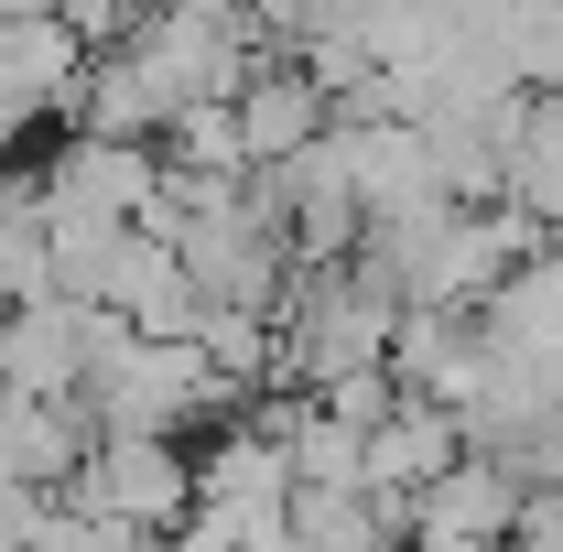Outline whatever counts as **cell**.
Wrapping results in <instances>:
<instances>
[{"label": "cell", "mask_w": 563, "mask_h": 552, "mask_svg": "<svg viewBox=\"0 0 563 552\" xmlns=\"http://www.w3.org/2000/svg\"><path fill=\"white\" fill-rule=\"evenodd\" d=\"M163 163H174V174H228V185H250L261 163H250V131H239V98L185 109V120L163 131Z\"/></svg>", "instance_id": "obj_8"}, {"label": "cell", "mask_w": 563, "mask_h": 552, "mask_svg": "<svg viewBox=\"0 0 563 552\" xmlns=\"http://www.w3.org/2000/svg\"><path fill=\"white\" fill-rule=\"evenodd\" d=\"M292 542L303 552H401V498H368V487H292Z\"/></svg>", "instance_id": "obj_7"}, {"label": "cell", "mask_w": 563, "mask_h": 552, "mask_svg": "<svg viewBox=\"0 0 563 552\" xmlns=\"http://www.w3.org/2000/svg\"><path fill=\"white\" fill-rule=\"evenodd\" d=\"M239 131H250V163H261V174H282L292 152H314V141L336 131V98L292 66V55H272V66L239 87Z\"/></svg>", "instance_id": "obj_3"}, {"label": "cell", "mask_w": 563, "mask_h": 552, "mask_svg": "<svg viewBox=\"0 0 563 552\" xmlns=\"http://www.w3.org/2000/svg\"><path fill=\"white\" fill-rule=\"evenodd\" d=\"M76 498L109 509L120 531H185L196 520V444H174V433H98V455L76 466Z\"/></svg>", "instance_id": "obj_1"}, {"label": "cell", "mask_w": 563, "mask_h": 552, "mask_svg": "<svg viewBox=\"0 0 563 552\" xmlns=\"http://www.w3.org/2000/svg\"><path fill=\"white\" fill-rule=\"evenodd\" d=\"M498 207L531 217L542 239H563V87H553V98H520V120H509V174H498Z\"/></svg>", "instance_id": "obj_5"}, {"label": "cell", "mask_w": 563, "mask_h": 552, "mask_svg": "<svg viewBox=\"0 0 563 552\" xmlns=\"http://www.w3.org/2000/svg\"><path fill=\"white\" fill-rule=\"evenodd\" d=\"M163 552H239V531H228V520H217V509H196V520H185V531H163Z\"/></svg>", "instance_id": "obj_10"}, {"label": "cell", "mask_w": 563, "mask_h": 552, "mask_svg": "<svg viewBox=\"0 0 563 552\" xmlns=\"http://www.w3.org/2000/svg\"><path fill=\"white\" fill-rule=\"evenodd\" d=\"M477 325H488V346H509V357H563V239H542L520 272L498 281V303Z\"/></svg>", "instance_id": "obj_6"}, {"label": "cell", "mask_w": 563, "mask_h": 552, "mask_svg": "<svg viewBox=\"0 0 563 552\" xmlns=\"http://www.w3.org/2000/svg\"><path fill=\"white\" fill-rule=\"evenodd\" d=\"M509 552H563V477L520 498V531H509Z\"/></svg>", "instance_id": "obj_9"}, {"label": "cell", "mask_w": 563, "mask_h": 552, "mask_svg": "<svg viewBox=\"0 0 563 552\" xmlns=\"http://www.w3.org/2000/svg\"><path fill=\"white\" fill-rule=\"evenodd\" d=\"M87 368H98V303H11L0 314V390L22 401H87Z\"/></svg>", "instance_id": "obj_2"}, {"label": "cell", "mask_w": 563, "mask_h": 552, "mask_svg": "<svg viewBox=\"0 0 563 552\" xmlns=\"http://www.w3.org/2000/svg\"><path fill=\"white\" fill-rule=\"evenodd\" d=\"M444 466H466V422L455 412L390 401V422H368V498H401V509H412Z\"/></svg>", "instance_id": "obj_4"}]
</instances>
